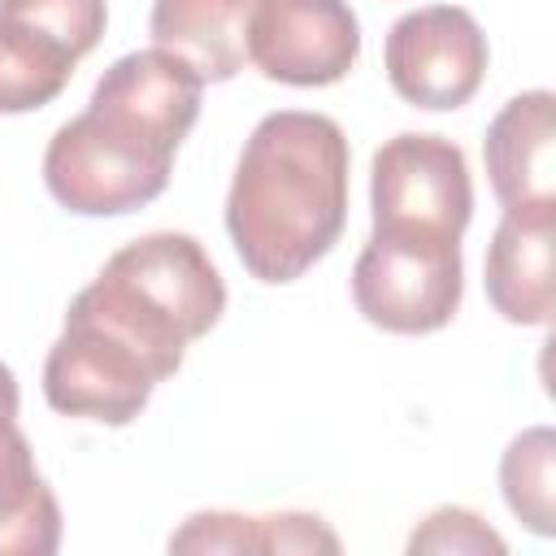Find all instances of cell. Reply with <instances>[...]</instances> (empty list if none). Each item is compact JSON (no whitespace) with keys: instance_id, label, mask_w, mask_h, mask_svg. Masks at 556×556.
Returning <instances> with one entry per match:
<instances>
[{"instance_id":"cell-1","label":"cell","mask_w":556,"mask_h":556,"mask_svg":"<svg viewBox=\"0 0 556 556\" xmlns=\"http://www.w3.org/2000/svg\"><path fill=\"white\" fill-rule=\"evenodd\" d=\"M200 74L161 48L117 56L87 113L65 122L43 152L52 200L83 217H122L152 204L200 117Z\"/></svg>"},{"instance_id":"cell-2","label":"cell","mask_w":556,"mask_h":556,"mask_svg":"<svg viewBox=\"0 0 556 556\" xmlns=\"http://www.w3.org/2000/svg\"><path fill=\"white\" fill-rule=\"evenodd\" d=\"M348 139L334 117L278 109L256 122L226 195V230L243 269L269 287L295 282L343 235Z\"/></svg>"},{"instance_id":"cell-3","label":"cell","mask_w":556,"mask_h":556,"mask_svg":"<svg viewBox=\"0 0 556 556\" xmlns=\"http://www.w3.org/2000/svg\"><path fill=\"white\" fill-rule=\"evenodd\" d=\"M222 308L226 282L208 252L182 230H152L117 248L65 317L113 334L165 382L182 365L187 343L217 326Z\"/></svg>"},{"instance_id":"cell-4","label":"cell","mask_w":556,"mask_h":556,"mask_svg":"<svg viewBox=\"0 0 556 556\" xmlns=\"http://www.w3.org/2000/svg\"><path fill=\"white\" fill-rule=\"evenodd\" d=\"M465 291L460 239L430 230H374L352 265V300L391 334L443 330Z\"/></svg>"},{"instance_id":"cell-5","label":"cell","mask_w":556,"mask_h":556,"mask_svg":"<svg viewBox=\"0 0 556 556\" xmlns=\"http://www.w3.org/2000/svg\"><path fill=\"white\" fill-rule=\"evenodd\" d=\"M369 200L374 230H430L460 239L473 217L465 152L443 135L404 130L374 152Z\"/></svg>"},{"instance_id":"cell-6","label":"cell","mask_w":556,"mask_h":556,"mask_svg":"<svg viewBox=\"0 0 556 556\" xmlns=\"http://www.w3.org/2000/svg\"><path fill=\"white\" fill-rule=\"evenodd\" d=\"M382 61L400 100L430 113L460 109L482 87L486 35L469 9L426 4L391 22Z\"/></svg>"},{"instance_id":"cell-7","label":"cell","mask_w":556,"mask_h":556,"mask_svg":"<svg viewBox=\"0 0 556 556\" xmlns=\"http://www.w3.org/2000/svg\"><path fill=\"white\" fill-rule=\"evenodd\" d=\"M156 382L161 378L143 356L78 317H65L43 361V400L65 417H91L104 426L135 421Z\"/></svg>"},{"instance_id":"cell-8","label":"cell","mask_w":556,"mask_h":556,"mask_svg":"<svg viewBox=\"0 0 556 556\" xmlns=\"http://www.w3.org/2000/svg\"><path fill=\"white\" fill-rule=\"evenodd\" d=\"M361 56V22L348 0H256L248 61L287 87H330Z\"/></svg>"},{"instance_id":"cell-9","label":"cell","mask_w":556,"mask_h":556,"mask_svg":"<svg viewBox=\"0 0 556 556\" xmlns=\"http://www.w3.org/2000/svg\"><path fill=\"white\" fill-rule=\"evenodd\" d=\"M556 96L521 91L513 96L495 122L486 126L482 156L491 174V191L504 208H547L556 204Z\"/></svg>"},{"instance_id":"cell-10","label":"cell","mask_w":556,"mask_h":556,"mask_svg":"<svg viewBox=\"0 0 556 556\" xmlns=\"http://www.w3.org/2000/svg\"><path fill=\"white\" fill-rule=\"evenodd\" d=\"M556 204L547 208H504L486 248V300L513 326H547L556 308L552 278Z\"/></svg>"},{"instance_id":"cell-11","label":"cell","mask_w":556,"mask_h":556,"mask_svg":"<svg viewBox=\"0 0 556 556\" xmlns=\"http://www.w3.org/2000/svg\"><path fill=\"white\" fill-rule=\"evenodd\" d=\"M56 547L61 508L17 430V378L0 361V556H52Z\"/></svg>"},{"instance_id":"cell-12","label":"cell","mask_w":556,"mask_h":556,"mask_svg":"<svg viewBox=\"0 0 556 556\" xmlns=\"http://www.w3.org/2000/svg\"><path fill=\"white\" fill-rule=\"evenodd\" d=\"M256 0H156L152 48L178 56L200 83H226L248 61V17Z\"/></svg>"},{"instance_id":"cell-13","label":"cell","mask_w":556,"mask_h":556,"mask_svg":"<svg viewBox=\"0 0 556 556\" xmlns=\"http://www.w3.org/2000/svg\"><path fill=\"white\" fill-rule=\"evenodd\" d=\"M169 552H339V539L313 513H195L169 534Z\"/></svg>"},{"instance_id":"cell-14","label":"cell","mask_w":556,"mask_h":556,"mask_svg":"<svg viewBox=\"0 0 556 556\" xmlns=\"http://www.w3.org/2000/svg\"><path fill=\"white\" fill-rule=\"evenodd\" d=\"M74 65L78 56L52 35L0 17V113H30L52 104L65 91Z\"/></svg>"},{"instance_id":"cell-15","label":"cell","mask_w":556,"mask_h":556,"mask_svg":"<svg viewBox=\"0 0 556 556\" xmlns=\"http://www.w3.org/2000/svg\"><path fill=\"white\" fill-rule=\"evenodd\" d=\"M500 486L508 508L534 530L556 534V434L547 426L521 430L500 456Z\"/></svg>"},{"instance_id":"cell-16","label":"cell","mask_w":556,"mask_h":556,"mask_svg":"<svg viewBox=\"0 0 556 556\" xmlns=\"http://www.w3.org/2000/svg\"><path fill=\"white\" fill-rule=\"evenodd\" d=\"M0 17L26 22L56 43H65L78 61L100 43L104 35V0H0Z\"/></svg>"},{"instance_id":"cell-17","label":"cell","mask_w":556,"mask_h":556,"mask_svg":"<svg viewBox=\"0 0 556 556\" xmlns=\"http://www.w3.org/2000/svg\"><path fill=\"white\" fill-rule=\"evenodd\" d=\"M408 552H491L504 556V539L469 508H434L408 539Z\"/></svg>"}]
</instances>
